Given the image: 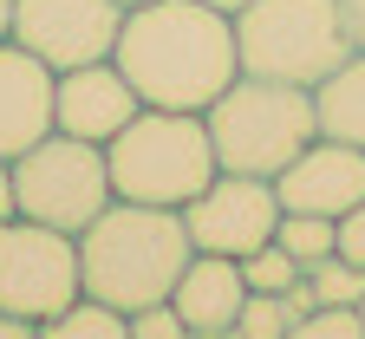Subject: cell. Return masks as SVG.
Masks as SVG:
<instances>
[{
  "label": "cell",
  "instance_id": "obj_1",
  "mask_svg": "<svg viewBox=\"0 0 365 339\" xmlns=\"http://www.w3.org/2000/svg\"><path fill=\"white\" fill-rule=\"evenodd\" d=\"M111 66L130 79V91L144 105L209 111V98H222V85L242 72L235 20L202 7V0H144V7H124Z\"/></svg>",
  "mask_w": 365,
  "mask_h": 339
},
{
  "label": "cell",
  "instance_id": "obj_2",
  "mask_svg": "<svg viewBox=\"0 0 365 339\" xmlns=\"http://www.w3.org/2000/svg\"><path fill=\"white\" fill-rule=\"evenodd\" d=\"M190 255H196V241L182 228V209L111 196L78 228V287L118 313H137L150 300H170Z\"/></svg>",
  "mask_w": 365,
  "mask_h": 339
},
{
  "label": "cell",
  "instance_id": "obj_3",
  "mask_svg": "<svg viewBox=\"0 0 365 339\" xmlns=\"http://www.w3.org/2000/svg\"><path fill=\"white\" fill-rule=\"evenodd\" d=\"M202 124H209V143H215V163L242 170V176H281L319 137L313 85L261 79V72H235L222 85V98H209Z\"/></svg>",
  "mask_w": 365,
  "mask_h": 339
},
{
  "label": "cell",
  "instance_id": "obj_4",
  "mask_svg": "<svg viewBox=\"0 0 365 339\" xmlns=\"http://www.w3.org/2000/svg\"><path fill=\"white\" fill-rule=\"evenodd\" d=\"M105 170H111V196L124 203H157V209H182L215 183V143L202 111H163L144 105L111 143H105Z\"/></svg>",
  "mask_w": 365,
  "mask_h": 339
},
{
  "label": "cell",
  "instance_id": "obj_5",
  "mask_svg": "<svg viewBox=\"0 0 365 339\" xmlns=\"http://www.w3.org/2000/svg\"><path fill=\"white\" fill-rule=\"evenodd\" d=\"M235 53H242V72L319 85L352 53V33L339 0H248L235 14Z\"/></svg>",
  "mask_w": 365,
  "mask_h": 339
},
{
  "label": "cell",
  "instance_id": "obj_6",
  "mask_svg": "<svg viewBox=\"0 0 365 339\" xmlns=\"http://www.w3.org/2000/svg\"><path fill=\"white\" fill-rule=\"evenodd\" d=\"M7 183H14V216H33L59 235H78L111 203L105 143H85V137H66V131H46L20 157H7Z\"/></svg>",
  "mask_w": 365,
  "mask_h": 339
},
{
  "label": "cell",
  "instance_id": "obj_7",
  "mask_svg": "<svg viewBox=\"0 0 365 339\" xmlns=\"http://www.w3.org/2000/svg\"><path fill=\"white\" fill-rule=\"evenodd\" d=\"M85 294L78 287V235H59L33 216H0V307L46 326Z\"/></svg>",
  "mask_w": 365,
  "mask_h": 339
},
{
  "label": "cell",
  "instance_id": "obj_8",
  "mask_svg": "<svg viewBox=\"0 0 365 339\" xmlns=\"http://www.w3.org/2000/svg\"><path fill=\"white\" fill-rule=\"evenodd\" d=\"M182 228H190L196 255H228L242 261L281 228V196L274 176H242V170H215V183L196 203H182Z\"/></svg>",
  "mask_w": 365,
  "mask_h": 339
},
{
  "label": "cell",
  "instance_id": "obj_9",
  "mask_svg": "<svg viewBox=\"0 0 365 339\" xmlns=\"http://www.w3.org/2000/svg\"><path fill=\"white\" fill-rule=\"evenodd\" d=\"M118 26H124L118 0H14L7 39L39 53L53 72H72V66H91V59H111Z\"/></svg>",
  "mask_w": 365,
  "mask_h": 339
},
{
  "label": "cell",
  "instance_id": "obj_10",
  "mask_svg": "<svg viewBox=\"0 0 365 339\" xmlns=\"http://www.w3.org/2000/svg\"><path fill=\"white\" fill-rule=\"evenodd\" d=\"M137 111H144V98L130 91V79H124L111 59H91V66L53 72V131H66V137L111 143Z\"/></svg>",
  "mask_w": 365,
  "mask_h": 339
},
{
  "label": "cell",
  "instance_id": "obj_11",
  "mask_svg": "<svg viewBox=\"0 0 365 339\" xmlns=\"http://www.w3.org/2000/svg\"><path fill=\"white\" fill-rule=\"evenodd\" d=\"M274 196L281 209H307V216H346L365 203V151L339 137H313L307 151L274 176Z\"/></svg>",
  "mask_w": 365,
  "mask_h": 339
},
{
  "label": "cell",
  "instance_id": "obj_12",
  "mask_svg": "<svg viewBox=\"0 0 365 339\" xmlns=\"http://www.w3.org/2000/svg\"><path fill=\"white\" fill-rule=\"evenodd\" d=\"M46 131H53V66L20 39H0V157H20Z\"/></svg>",
  "mask_w": 365,
  "mask_h": 339
},
{
  "label": "cell",
  "instance_id": "obj_13",
  "mask_svg": "<svg viewBox=\"0 0 365 339\" xmlns=\"http://www.w3.org/2000/svg\"><path fill=\"white\" fill-rule=\"evenodd\" d=\"M242 300H248V280H242V261L228 255H190V268L170 287V307L182 313L190 339H235Z\"/></svg>",
  "mask_w": 365,
  "mask_h": 339
},
{
  "label": "cell",
  "instance_id": "obj_14",
  "mask_svg": "<svg viewBox=\"0 0 365 339\" xmlns=\"http://www.w3.org/2000/svg\"><path fill=\"white\" fill-rule=\"evenodd\" d=\"M313 124H319V137H339V143L365 151V53L359 46L313 85Z\"/></svg>",
  "mask_w": 365,
  "mask_h": 339
},
{
  "label": "cell",
  "instance_id": "obj_15",
  "mask_svg": "<svg viewBox=\"0 0 365 339\" xmlns=\"http://www.w3.org/2000/svg\"><path fill=\"white\" fill-rule=\"evenodd\" d=\"M274 241L300 261V274L313 268V261H327V255H339V222L333 216H307V209H281V228H274Z\"/></svg>",
  "mask_w": 365,
  "mask_h": 339
},
{
  "label": "cell",
  "instance_id": "obj_16",
  "mask_svg": "<svg viewBox=\"0 0 365 339\" xmlns=\"http://www.w3.org/2000/svg\"><path fill=\"white\" fill-rule=\"evenodd\" d=\"M39 339H124V313L105 307V300H91V294H78L66 313H53L39 326Z\"/></svg>",
  "mask_w": 365,
  "mask_h": 339
},
{
  "label": "cell",
  "instance_id": "obj_17",
  "mask_svg": "<svg viewBox=\"0 0 365 339\" xmlns=\"http://www.w3.org/2000/svg\"><path fill=\"white\" fill-rule=\"evenodd\" d=\"M294 326H300V307L287 294H248L235 313V339H294Z\"/></svg>",
  "mask_w": 365,
  "mask_h": 339
},
{
  "label": "cell",
  "instance_id": "obj_18",
  "mask_svg": "<svg viewBox=\"0 0 365 339\" xmlns=\"http://www.w3.org/2000/svg\"><path fill=\"white\" fill-rule=\"evenodd\" d=\"M307 287H313V307H359L365 294V268L346 261V255H327L307 268Z\"/></svg>",
  "mask_w": 365,
  "mask_h": 339
},
{
  "label": "cell",
  "instance_id": "obj_19",
  "mask_svg": "<svg viewBox=\"0 0 365 339\" xmlns=\"http://www.w3.org/2000/svg\"><path fill=\"white\" fill-rule=\"evenodd\" d=\"M242 280H248V294H287V287L300 280V261L281 248V241H261L255 255H242Z\"/></svg>",
  "mask_w": 365,
  "mask_h": 339
},
{
  "label": "cell",
  "instance_id": "obj_20",
  "mask_svg": "<svg viewBox=\"0 0 365 339\" xmlns=\"http://www.w3.org/2000/svg\"><path fill=\"white\" fill-rule=\"evenodd\" d=\"M294 339H365V313L359 307H307Z\"/></svg>",
  "mask_w": 365,
  "mask_h": 339
},
{
  "label": "cell",
  "instance_id": "obj_21",
  "mask_svg": "<svg viewBox=\"0 0 365 339\" xmlns=\"http://www.w3.org/2000/svg\"><path fill=\"white\" fill-rule=\"evenodd\" d=\"M124 339H190V326H182V313L170 300H150V307L124 313Z\"/></svg>",
  "mask_w": 365,
  "mask_h": 339
},
{
  "label": "cell",
  "instance_id": "obj_22",
  "mask_svg": "<svg viewBox=\"0 0 365 339\" xmlns=\"http://www.w3.org/2000/svg\"><path fill=\"white\" fill-rule=\"evenodd\" d=\"M339 255H346V261H359V268H365V203H359V209H346V216H339Z\"/></svg>",
  "mask_w": 365,
  "mask_h": 339
},
{
  "label": "cell",
  "instance_id": "obj_23",
  "mask_svg": "<svg viewBox=\"0 0 365 339\" xmlns=\"http://www.w3.org/2000/svg\"><path fill=\"white\" fill-rule=\"evenodd\" d=\"M339 14H346V33H352V46L365 53V0H339Z\"/></svg>",
  "mask_w": 365,
  "mask_h": 339
},
{
  "label": "cell",
  "instance_id": "obj_24",
  "mask_svg": "<svg viewBox=\"0 0 365 339\" xmlns=\"http://www.w3.org/2000/svg\"><path fill=\"white\" fill-rule=\"evenodd\" d=\"M0 339H39V326H33V320H20V313H7V307H0Z\"/></svg>",
  "mask_w": 365,
  "mask_h": 339
},
{
  "label": "cell",
  "instance_id": "obj_25",
  "mask_svg": "<svg viewBox=\"0 0 365 339\" xmlns=\"http://www.w3.org/2000/svg\"><path fill=\"white\" fill-rule=\"evenodd\" d=\"M0 216H14V183H7V157H0Z\"/></svg>",
  "mask_w": 365,
  "mask_h": 339
},
{
  "label": "cell",
  "instance_id": "obj_26",
  "mask_svg": "<svg viewBox=\"0 0 365 339\" xmlns=\"http://www.w3.org/2000/svg\"><path fill=\"white\" fill-rule=\"evenodd\" d=\"M202 7H215V14H228V20H235V14L248 7V0H202Z\"/></svg>",
  "mask_w": 365,
  "mask_h": 339
},
{
  "label": "cell",
  "instance_id": "obj_27",
  "mask_svg": "<svg viewBox=\"0 0 365 339\" xmlns=\"http://www.w3.org/2000/svg\"><path fill=\"white\" fill-rule=\"evenodd\" d=\"M7 20H14V0H0V39H7Z\"/></svg>",
  "mask_w": 365,
  "mask_h": 339
},
{
  "label": "cell",
  "instance_id": "obj_28",
  "mask_svg": "<svg viewBox=\"0 0 365 339\" xmlns=\"http://www.w3.org/2000/svg\"><path fill=\"white\" fill-rule=\"evenodd\" d=\"M118 7H144V0H118Z\"/></svg>",
  "mask_w": 365,
  "mask_h": 339
},
{
  "label": "cell",
  "instance_id": "obj_29",
  "mask_svg": "<svg viewBox=\"0 0 365 339\" xmlns=\"http://www.w3.org/2000/svg\"><path fill=\"white\" fill-rule=\"evenodd\" d=\"M359 313H365V294H359Z\"/></svg>",
  "mask_w": 365,
  "mask_h": 339
}]
</instances>
